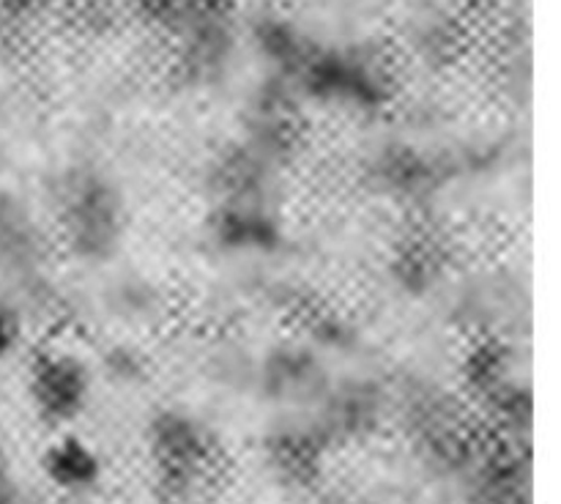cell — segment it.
Wrapping results in <instances>:
<instances>
[{
	"label": "cell",
	"instance_id": "obj_1",
	"mask_svg": "<svg viewBox=\"0 0 561 504\" xmlns=\"http://www.w3.org/2000/svg\"><path fill=\"white\" fill-rule=\"evenodd\" d=\"M47 474L55 485L69 488V491H82L91 485L99 474L96 458L82 447H60L49 455Z\"/></svg>",
	"mask_w": 561,
	"mask_h": 504
},
{
	"label": "cell",
	"instance_id": "obj_2",
	"mask_svg": "<svg viewBox=\"0 0 561 504\" xmlns=\"http://www.w3.org/2000/svg\"><path fill=\"white\" fill-rule=\"evenodd\" d=\"M148 14L168 22H186V25H211L222 20L219 0H140Z\"/></svg>",
	"mask_w": 561,
	"mask_h": 504
}]
</instances>
